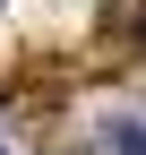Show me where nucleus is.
Here are the masks:
<instances>
[{"label": "nucleus", "instance_id": "nucleus-1", "mask_svg": "<svg viewBox=\"0 0 146 155\" xmlns=\"http://www.w3.org/2000/svg\"><path fill=\"white\" fill-rule=\"evenodd\" d=\"M112 147H120V155H146V129H129V121H112Z\"/></svg>", "mask_w": 146, "mask_h": 155}]
</instances>
